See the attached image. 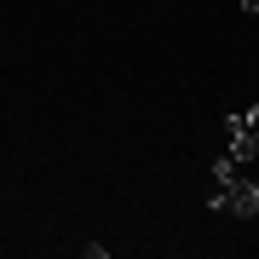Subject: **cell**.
Returning <instances> with one entry per match:
<instances>
[{
	"label": "cell",
	"mask_w": 259,
	"mask_h": 259,
	"mask_svg": "<svg viewBox=\"0 0 259 259\" xmlns=\"http://www.w3.org/2000/svg\"><path fill=\"white\" fill-rule=\"evenodd\" d=\"M225 139H231V144H225V156L248 167V161L259 156V104H248V110H231V115H225Z\"/></svg>",
	"instance_id": "6da1fadb"
},
{
	"label": "cell",
	"mask_w": 259,
	"mask_h": 259,
	"mask_svg": "<svg viewBox=\"0 0 259 259\" xmlns=\"http://www.w3.org/2000/svg\"><path fill=\"white\" fill-rule=\"evenodd\" d=\"M207 207H213V213H231V219H253V213H259V185H253V179H231V185H213Z\"/></svg>",
	"instance_id": "7a4b0ae2"
},
{
	"label": "cell",
	"mask_w": 259,
	"mask_h": 259,
	"mask_svg": "<svg viewBox=\"0 0 259 259\" xmlns=\"http://www.w3.org/2000/svg\"><path fill=\"white\" fill-rule=\"evenodd\" d=\"M242 12H253V18H259V0H242Z\"/></svg>",
	"instance_id": "3957f363"
}]
</instances>
